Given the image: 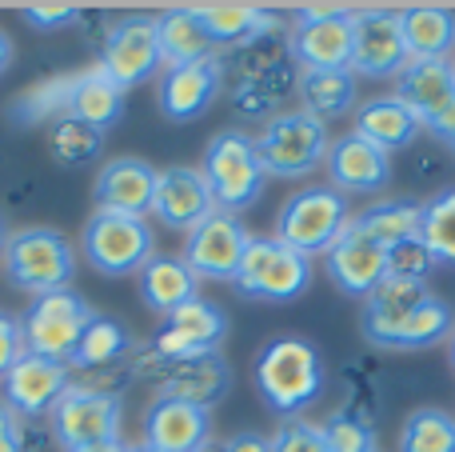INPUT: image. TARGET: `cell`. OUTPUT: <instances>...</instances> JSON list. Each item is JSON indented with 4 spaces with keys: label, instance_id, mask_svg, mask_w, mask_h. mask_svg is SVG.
I'll list each match as a JSON object with an SVG mask.
<instances>
[{
    "label": "cell",
    "instance_id": "4316f807",
    "mask_svg": "<svg viewBox=\"0 0 455 452\" xmlns=\"http://www.w3.org/2000/svg\"><path fill=\"white\" fill-rule=\"evenodd\" d=\"M140 296H144V304H148L152 312L168 317V312H176L180 304L196 301L200 296V277L184 264V256L156 253L140 269Z\"/></svg>",
    "mask_w": 455,
    "mask_h": 452
},
{
    "label": "cell",
    "instance_id": "ffe728a7",
    "mask_svg": "<svg viewBox=\"0 0 455 452\" xmlns=\"http://www.w3.org/2000/svg\"><path fill=\"white\" fill-rule=\"evenodd\" d=\"M216 213L212 189L200 168H160L156 173V200L152 216L172 232H192L200 221Z\"/></svg>",
    "mask_w": 455,
    "mask_h": 452
},
{
    "label": "cell",
    "instance_id": "ab89813d",
    "mask_svg": "<svg viewBox=\"0 0 455 452\" xmlns=\"http://www.w3.org/2000/svg\"><path fill=\"white\" fill-rule=\"evenodd\" d=\"M272 452H328V440H323L320 424L307 421H283L272 437Z\"/></svg>",
    "mask_w": 455,
    "mask_h": 452
},
{
    "label": "cell",
    "instance_id": "e0dca14e",
    "mask_svg": "<svg viewBox=\"0 0 455 452\" xmlns=\"http://www.w3.org/2000/svg\"><path fill=\"white\" fill-rule=\"evenodd\" d=\"M68 384H72L68 365L24 352L4 376V405L12 408L16 416H24V421H36V416L52 413L56 400L68 392Z\"/></svg>",
    "mask_w": 455,
    "mask_h": 452
},
{
    "label": "cell",
    "instance_id": "f546056e",
    "mask_svg": "<svg viewBox=\"0 0 455 452\" xmlns=\"http://www.w3.org/2000/svg\"><path fill=\"white\" fill-rule=\"evenodd\" d=\"M128 352H132L128 328L120 325L116 317H100V312H96V317L88 320V328L80 333L76 349H72L68 368H76V373H104V368L120 365Z\"/></svg>",
    "mask_w": 455,
    "mask_h": 452
},
{
    "label": "cell",
    "instance_id": "8d00e7d4",
    "mask_svg": "<svg viewBox=\"0 0 455 452\" xmlns=\"http://www.w3.org/2000/svg\"><path fill=\"white\" fill-rule=\"evenodd\" d=\"M100 144H104V133H96L92 125H84V120H76V117H64L48 128V152H52V160L64 168L96 160L100 157Z\"/></svg>",
    "mask_w": 455,
    "mask_h": 452
},
{
    "label": "cell",
    "instance_id": "d4e9b609",
    "mask_svg": "<svg viewBox=\"0 0 455 452\" xmlns=\"http://www.w3.org/2000/svg\"><path fill=\"white\" fill-rule=\"evenodd\" d=\"M204 32L212 36V44L228 48H248L264 36H280L283 20L267 8H251V4H204L196 8Z\"/></svg>",
    "mask_w": 455,
    "mask_h": 452
},
{
    "label": "cell",
    "instance_id": "7bdbcfd3",
    "mask_svg": "<svg viewBox=\"0 0 455 452\" xmlns=\"http://www.w3.org/2000/svg\"><path fill=\"white\" fill-rule=\"evenodd\" d=\"M76 16H80V8H72V4H32V8H24V20H28L32 28H44V32L68 28Z\"/></svg>",
    "mask_w": 455,
    "mask_h": 452
},
{
    "label": "cell",
    "instance_id": "d590c367",
    "mask_svg": "<svg viewBox=\"0 0 455 452\" xmlns=\"http://www.w3.org/2000/svg\"><path fill=\"white\" fill-rule=\"evenodd\" d=\"M400 452H455V416L443 408H416L400 429Z\"/></svg>",
    "mask_w": 455,
    "mask_h": 452
},
{
    "label": "cell",
    "instance_id": "52a82bcc",
    "mask_svg": "<svg viewBox=\"0 0 455 452\" xmlns=\"http://www.w3.org/2000/svg\"><path fill=\"white\" fill-rule=\"evenodd\" d=\"M232 285L251 301L288 304L312 288V261L299 256L296 248L280 245L275 237H251Z\"/></svg>",
    "mask_w": 455,
    "mask_h": 452
},
{
    "label": "cell",
    "instance_id": "8fae6325",
    "mask_svg": "<svg viewBox=\"0 0 455 452\" xmlns=\"http://www.w3.org/2000/svg\"><path fill=\"white\" fill-rule=\"evenodd\" d=\"M120 416H124V400L112 389H92V384H68L56 408L48 413L52 437L64 452H76L100 440L120 437Z\"/></svg>",
    "mask_w": 455,
    "mask_h": 452
},
{
    "label": "cell",
    "instance_id": "ba28073f",
    "mask_svg": "<svg viewBox=\"0 0 455 452\" xmlns=\"http://www.w3.org/2000/svg\"><path fill=\"white\" fill-rule=\"evenodd\" d=\"M288 52L304 72H352V8L304 4L291 16Z\"/></svg>",
    "mask_w": 455,
    "mask_h": 452
},
{
    "label": "cell",
    "instance_id": "9a60e30c",
    "mask_svg": "<svg viewBox=\"0 0 455 452\" xmlns=\"http://www.w3.org/2000/svg\"><path fill=\"white\" fill-rule=\"evenodd\" d=\"M323 269H328L331 285L344 296L368 301L387 277V248L379 245V240H371L352 216L347 229L339 232V240L323 253Z\"/></svg>",
    "mask_w": 455,
    "mask_h": 452
},
{
    "label": "cell",
    "instance_id": "bcb514c9",
    "mask_svg": "<svg viewBox=\"0 0 455 452\" xmlns=\"http://www.w3.org/2000/svg\"><path fill=\"white\" fill-rule=\"evenodd\" d=\"M8 64H12V40H8V32L0 28V72H4Z\"/></svg>",
    "mask_w": 455,
    "mask_h": 452
},
{
    "label": "cell",
    "instance_id": "7a4b0ae2",
    "mask_svg": "<svg viewBox=\"0 0 455 452\" xmlns=\"http://www.w3.org/2000/svg\"><path fill=\"white\" fill-rule=\"evenodd\" d=\"M256 389L272 413L296 421L323 392V360L304 336H275L256 357Z\"/></svg>",
    "mask_w": 455,
    "mask_h": 452
},
{
    "label": "cell",
    "instance_id": "83f0119b",
    "mask_svg": "<svg viewBox=\"0 0 455 452\" xmlns=\"http://www.w3.org/2000/svg\"><path fill=\"white\" fill-rule=\"evenodd\" d=\"M403 40H408L411 61H451L455 52V12L435 4H416L400 12Z\"/></svg>",
    "mask_w": 455,
    "mask_h": 452
},
{
    "label": "cell",
    "instance_id": "7c38bea8",
    "mask_svg": "<svg viewBox=\"0 0 455 452\" xmlns=\"http://www.w3.org/2000/svg\"><path fill=\"white\" fill-rule=\"evenodd\" d=\"M160 36H156V16L132 12L120 16L100 40V72L108 80H116L120 88H136L144 80H152V72L160 69Z\"/></svg>",
    "mask_w": 455,
    "mask_h": 452
},
{
    "label": "cell",
    "instance_id": "6da1fadb",
    "mask_svg": "<svg viewBox=\"0 0 455 452\" xmlns=\"http://www.w3.org/2000/svg\"><path fill=\"white\" fill-rule=\"evenodd\" d=\"M451 309L424 280L384 277V285L363 301V336L379 349L416 352L451 341Z\"/></svg>",
    "mask_w": 455,
    "mask_h": 452
},
{
    "label": "cell",
    "instance_id": "5b68a950",
    "mask_svg": "<svg viewBox=\"0 0 455 452\" xmlns=\"http://www.w3.org/2000/svg\"><path fill=\"white\" fill-rule=\"evenodd\" d=\"M251 141H256V157L264 176H283V181L288 176H307L312 168H320L331 149L328 125L307 117L304 109L272 117Z\"/></svg>",
    "mask_w": 455,
    "mask_h": 452
},
{
    "label": "cell",
    "instance_id": "836d02e7",
    "mask_svg": "<svg viewBox=\"0 0 455 452\" xmlns=\"http://www.w3.org/2000/svg\"><path fill=\"white\" fill-rule=\"evenodd\" d=\"M419 208L424 205H408V200H379V205L355 213V224H360L371 240H379L384 248H392V245H403V240L419 237Z\"/></svg>",
    "mask_w": 455,
    "mask_h": 452
},
{
    "label": "cell",
    "instance_id": "44dd1931",
    "mask_svg": "<svg viewBox=\"0 0 455 452\" xmlns=\"http://www.w3.org/2000/svg\"><path fill=\"white\" fill-rule=\"evenodd\" d=\"M156 173L140 157H116L96 176V213L116 216H140L148 221L152 200H156Z\"/></svg>",
    "mask_w": 455,
    "mask_h": 452
},
{
    "label": "cell",
    "instance_id": "1f68e13d",
    "mask_svg": "<svg viewBox=\"0 0 455 452\" xmlns=\"http://www.w3.org/2000/svg\"><path fill=\"white\" fill-rule=\"evenodd\" d=\"M72 88H76V72H68V77H48V80H40V85L24 88V93L8 104V117L20 128L44 125V120L56 125V120H64L72 109Z\"/></svg>",
    "mask_w": 455,
    "mask_h": 452
},
{
    "label": "cell",
    "instance_id": "e575fe53",
    "mask_svg": "<svg viewBox=\"0 0 455 452\" xmlns=\"http://www.w3.org/2000/svg\"><path fill=\"white\" fill-rule=\"evenodd\" d=\"M419 240L435 256V264H451L455 269V189H443L432 200H424V208H419Z\"/></svg>",
    "mask_w": 455,
    "mask_h": 452
},
{
    "label": "cell",
    "instance_id": "7402d4cb",
    "mask_svg": "<svg viewBox=\"0 0 455 452\" xmlns=\"http://www.w3.org/2000/svg\"><path fill=\"white\" fill-rule=\"evenodd\" d=\"M220 88H224V61H216V56L168 69L164 80H160V112L168 120H176V125H188V120L204 117L212 109Z\"/></svg>",
    "mask_w": 455,
    "mask_h": 452
},
{
    "label": "cell",
    "instance_id": "60d3db41",
    "mask_svg": "<svg viewBox=\"0 0 455 452\" xmlns=\"http://www.w3.org/2000/svg\"><path fill=\"white\" fill-rule=\"evenodd\" d=\"M0 452H32V424L0 400Z\"/></svg>",
    "mask_w": 455,
    "mask_h": 452
},
{
    "label": "cell",
    "instance_id": "ac0fdd59",
    "mask_svg": "<svg viewBox=\"0 0 455 452\" xmlns=\"http://www.w3.org/2000/svg\"><path fill=\"white\" fill-rule=\"evenodd\" d=\"M323 168H328L331 189L344 192V197H376V192H384L387 181H392V157L379 152L376 144H368L355 133L331 141Z\"/></svg>",
    "mask_w": 455,
    "mask_h": 452
},
{
    "label": "cell",
    "instance_id": "681fc988",
    "mask_svg": "<svg viewBox=\"0 0 455 452\" xmlns=\"http://www.w3.org/2000/svg\"><path fill=\"white\" fill-rule=\"evenodd\" d=\"M448 149H451V157H455V133L448 136Z\"/></svg>",
    "mask_w": 455,
    "mask_h": 452
},
{
    "label": "cell",
    "instance_id": "f907efd6",
    "mask_svg": "<svg viewBox=\"0 0 455 452\" xmlns=\"http://www.w3.org/2000/svg\"><path fill=\"white\" fill-rule=\"evenodd\" d=\"M204 452H224V445H220V448H212V445H208V448H204Z\"/></svg>",
    "mask_w": 455,
    "mask_h": 452
},
{
    "label": "cell",
    "instance_id": "4dcf8cb0",
    "mask_svg": "<svg viewBox=\"0 0 455 452\" xmlns=\"http://www.w3.org/2000/svg\"><path fill=\"white\" fill-rule=\"evenodd\" d=\"M68 117L92 125L96 133H108L120 117H124V88L108 80L100 69L76 72V88H72V109Z\"/></svg>",
    "mask_w": 455,
    "mask_h": 452
},
{
    "label": "cell",
    "instance_id": "8992f818",
    "mask_svg": "<svg viewBox=\"0 0 455 452\" xmlns=\"http://www.w3.org/2000/svg\"><path fill=\"white\" fill-rule=\"evenodd\" d=\"M80 248L100 277H140V269L156 256V232L140 216L92 213L80 232Z\"/></svg>",
    "mask_w": 455,
    "mask_h": 452
},
{
    "label": "cell",
    "instance_id": "5bb4252c",
    "mask_svg": "<svg viewBox=\"0 0 455 452\" xmlns=\"http://www.w3.org/2000/svg\"><path fill=\"white\" fill-rule=\"evenodd\" d=\"M248 229L235 213L216 208L208 221H200L184 240V264L196 272L200 280H235L240 261L248 253Z\"/></svg>",
    "mask_w": 455,
    "mask_h": 452
},
{
    "label": "cell",
    "instance_id": "74e56055",
    "mask_svg": "<svg viewBox=\"0 0 455 452\" xmlns=\"http://www.w3.org/2000/svg\"><path fill=\"white\" fill-rule=\"evenodd\" d=\"M323 440H328V452H379L376 448V432L363 416L352 413H336L320 424Z\"/></svg>",
    "mask_w": 455,
    "mask_h": 452
},
{
    "label": "cell",
    "instance_id": "f1b7e54d",
    "mask_svg": "<svg viewBox=\"0 0 455 452\" xmlns=\"http://www.w3.org/2000/svg\"><path fill=\"white\" fill-rule=\"evenodd\" d=\"M156 36H160V61L168 69L180 64H196L212 56V36L204 32L196 8H168L164 16H156Z\"/></svg>",
    "mask_w": 455,
    "mask_h": 452
},
{
    "label": "cell",
    "instance_id": "2e32d148",
    "mask_svg": "<svg viewBox=\"0 0 455 452\" xmlns=\"http://www.w3.org/2000/svg\"><path fill=\"white\" fill-rule=\"evenodd\" d=\"M224 336H228V317L212 301L196 296V301L180 304L176 312H168L164 328H160L156 341H152V349L164 360H188V357L216 352Z\"/></svg>",
    "mask_w": 455,
    "mask_h": 452
},
{
    "label": "cell",
    "instance_id": "c3c4849f",
    "mask_svg": "<svg viewBox=\"0 0 455 452\" xmlns=\"http://www.w3.org/2000/svg\"><path fill=\"white\" fill-rule=\"evenodd\" d=\"M451 373H455V333H451Z\"/></svg>",
    "mask_w": 455,
    "mask_h": 452
},
{
    "label": "cell",
    "instance_id": "30bf717a",
    "mask_svg": "<svg viewBox=\"0 0 455 452\" xmlns=\"http://www.w3.org/2000/svg\"><path fill=\"white\" fill-rule=\"evenodd\" d=\"M96 312L88 309V301L72 288H60V293H44L32 296V304L20 317V333H24V352L44 360H60L68 365L72 349H76L80 333L88 328Z\"/></svg>",
    "mask_w": 455,
    "mask_h": 452
},
{
    "label": "cell",
    "instance_id": "cb8c5ba5",
    "mask_svg": "<svg viewBox=\"0 0 455 452\" xmlns=\"http://www.w3.org/2000/svg\"><path fill=\"white\" fill-rule=\"evenodd\" d=\"M395 96L427 128L448 104H455V64L451 61H408V69L395 77Z\"/></svg>",
    "mask_w": 455,
    "mask_h": 452
},
{
    "label": "cell",
    "instance_id": "7dc6e473",
    "mask_svg": "<svg viewBox=\"0 0 455 452\" xmlns=\"http://www.w3.org/2000/svg\"><path fill=\"white\" fill-rule=\"evenodd\" d=\"M128 452H156V448H148V445H132Z\"/></svg>",
    "mask_w": 455,
    "mask_h": 452
},
{
    "label": "cell",
    "instance_id": "816d5d0a",
    "mask_svg": "<svg viewBox=\"0 0 455 452\" xmlns=\"http://www.w3.org/2000/svg\"><path fill=\"white\" fill-rule=\"evenodd\" d=\"M0 248H4V232H0Z\"/></svg>",
    "mask_w": 455,
    "mask_h": 452
},
{
    "label": "cell",
    "instance_id": "277c9868",
    "mask_svg": "<svg viewBox=\"0 0 455 452\" xmlns=\"http://www.w3.org/2000/svg\"><path fill=\"white\" fill-rule=\"evenodd\" d=\"M0 256H4V277L28 296L72 288V277H76V253L56 229L8 232Z\"/></svg>",
    "mask_w": 455,
    "mask_h": 452
},
{
    "label": "cell",
    "instance_id": "4fadbf2b",
    "mask_svg": "<svg viewBox=\"0 0 455 452\" xmlns=\"http://www.w3.org/2000/svg\"><path fill=\"white\" fill-rule=\"evenodd\" d=\"M411 52L395 8H360L352 12V72L371 80L400 77Z\"/></svg>",
    "mask_w": 455,
    "mask_h": 452
},
{
    "label": "cell",
    "instance_id": "b9f144b4",
    "mask_svg": "<svg viewBox=\"0 0 455 452\" xmlns=\"http://www.w3.org/2000/svg\"><path fill=\"white\" fill-rule=\"evenodd\" d=\"M24 357V333H20V320L0 312V381L8 376V368Z\"/></svg>",
    "mask_w": 455,
    "mask_h": 452
},
{
    "label": "cell",
    "instance_id": "d6986e66",
    "mask_svg": "<svg viewBox=\"0 0 455 452\" xmlns=\"http://www.w3.org/2000/svg\"><path fill=\"white\" fill-rule=\"evenodd\" d=\"M144 445L156 452H204L212 445V413L160 392L144 416Z\"/></svg>",
    "mask_w": 455,
    "mask_h": 452
},
{
    "label": "cell",
    "instance_id": "ee69618b",
    "mask_svg": "<svg viewBox=\"0 0 455 452\" xmlns=\"http://www.w3.org/2000/svg\"><path fill=\"white\" fill-rule=\"evenodd\" d=\"M224 452H272V440L259 432H235V437H228Z\"/></svg>",
    "mask_w": 455,
    "mask_h": 452
},
{
    "label": "cell",
    "instance_id": "9c48e42d",
    "mask_svg": "<svg viewBox=\"0 0 455 452\" xmlns=\"http://www.w3.org/2000/svg\"><path fill=\"white\" fill-rule=\"evenodd\" d=\"M200 173H204L220 213L240 216L264 192V168H259L256 157V141L243 133H216L204 149Z\"/></svg>",
    "mask_w": 455,
    "mask_h": 452
},
{
    "label": "cell",
    "instance_id": "603a6c76",
    "mask_svg": "<svg viewBox=\"0 0 455 452\" xmlns=\"http://www.w3.org/2000/svg\"><path fill=\"white\" fill-rule=\"evenodd\" d=\"M156 384L164 389V397L212 408L228 392V384H232V368L224 365L220 352H204V357H188V360H164Z\"/></svg>",
    "mask_w": 455,
    "mask_h": 452
},
{
    "label": "cell",
    "instance_id": "f5cc1de1",
    "mask_svg": "<svg viewBox=\"0 0 455 452\" xmlns=\"http://www.w3.org/2000/svg\"><path fill=\"white\" fill-rule=\"evenodd\" d=\"M451 64H455V61H451Z\"/></svg>",
    "mask_w": 455,
    "mask_h": 452
},
{
    "label": "cell",
    "instance_id": "d6a6232c",
    "mask_svg": "<svg viewBox=\"0 0 455 452\" xmlns=\"http://www.w3.org/2000/svg\"><path fill=\"white\" fill-rule=\"evenodd\" d=\"M296 93L307 117L328 125L355 104V77L352 72H299Z\"/></svg>",
    "mask_w": 455,
    "mask_h": 452
},
{
    "label": "cell",
    "instance_id": "484cf974",
    "mask_svg": "<svg viewBox=\"0 0 455 452\" xmlns=\"http://www.w3.org/2000/svg\"><path fill=\"white\" fill-rule=\"evenodd\" d=\"M419 120L411 117V109L400 101V96H376V101H368V104H360V112H355V128L352 133L355 136H363L368 144H376L379 152H400V149H408L411 141L419 136Z\"/></svg>",
    "mask_w": 455,
    "mask_h": 452
},
{
    "label": "cell",
    "instance_id": "f6af8a7d",
    "mask_svg": "<svg viewBox=\"0 0 455 452\" xmlns=\"http://www.w3.org/2000/svg\"><path fill=\"white\" fill-rule=\"evenodd\" d=\"M132 445H124V440H100V445H88V448H76V452H128Z\"/></svg>",
    "mask_w": 455,
    "mask_h": 452
},
{
    "label": "cell",
    "instance_id": "f35d334b",
    "mask_svg": "<svg viewBox=\"0 0 455 452\" xmlns=\"http://www.w3.org/2000/svg\"><path fill=\"white\" fill-rule=\"evenodd\" d=\"M432 269H435V256L427 253V245H424L419 237L387 248V277H400V280H424V285H427Z\"/></svg>",
    "mask_w": 455,
    "mask_h": 452
},
{
    "label": "cell",
    "instance_id": "3957f363",
    "mask_svg": "<svg viewBox=\"0 0 455 452\" xmlns=\"http://www.w3.org/2000/svg\"><path fill=\"white\" fill-rule=\"evenodd\" d=\"M347 221H352V208H347L344 192H336L331 184H307L283 200L280 216H275V240L312 261L336 245Z\"/></svg>",
    "mask_w": 455,
    "mask_h": 452
}]
</instances>
